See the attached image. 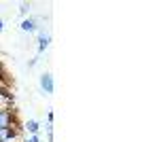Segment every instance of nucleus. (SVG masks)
<instances>
[{
  "label": "nucleus",
  "mask_w": 159,
  "mask_h": 142,
  "mask_svg": "<svg viewBox=\"0 0 159 142\" xmlns=\"http://www.w3.org/2000/svg\"><path fill=\"white\" fill-rule=\"evenodd\" d=\"M28 142H38V140H36V138H30V140H28Z\"/></svg>",
  "instance_id": "nucleus-7"
},
{
  "label": "nucleus",
  "mask_w": 159,
  "mask_h": 142,
  "mask_svg": "<svg viewBox=\"0 0 159 142\" xmlns=\"http://www.w3.org/2000/svg\"><path fill=\"white\" fill-rule=\"evenodd\" d=\"M9 123H11V117H9L7 112H0V130L9 127Z\"/></svg>",
  "instance_id": "nucleus-3"
},
{
  "label": "nucleus",
  "mask_w": 159,
  "mask_h": 142,
  "mask_svg": "<svg viewBox=\"0 0 159 142\" xmlns=\"http://www.w3.org/2000/svg\"><path fill=\"white\" fill-rule=\"evenodd\" d=\"M21 28H24V30H34V21H30V19H28V21L21 24Z\"/></svg>",
  "instance_id": "nucleus-5"
},
{
  "label": "nucleus",
  "mask_w": 159,
  "mask_h": 142,
  "mask_svg": "<svg viewBox=\"0 0 159 142\" xmlns=\"http://www.w3.org/2000/svg\"><path fill=\"white\" fill-rule=\"evenodd\" d=\"M40 85H43V89H45L47 94H51V91H53V81H51V74H45V76L40 79Z\"/></svg>",
  "instance_id": "nucleus-1"
},
{
  "label": "nucleus",
  "mask_w": 159,
  "mask_h": 142,
  "mask_svg": "<svg viewBox=\"0 0 159 142\" xmlns=\"http://www.w3.org/2000/svg\"><path fill=\"white\" fill-rule=\"evenodd\" d=\"M11 138H13L11 127H4V130H0V142H7V140H11Z\"/></svg>",
  "instance_id": "nucleus-2"
},
{
  "label": "nucleus",
  "mask_w": 159,
  "mask_h": 142,
  "mask_svg": "<svg viewBox=\"0 0 159 142\" xmlns=\"http://www.w3.org/2000/svg\"><path fill=\"white\" fill-rule=\"evenodd\" d=\"M47 45H49V38L47 36H40V49H45Z\"/></svg>",
  "instance_id": "nucleus-6"
},
{
  "label": "nucleus",
  "mask_w": 159,
  "mask_h": 142,
  "mask_svg": "<svg viewBox=\"0 0 159 142\" xmlns=\"http://www.w3.org/2000/svg\"><path fill=\"white\" fill-rule=\"evenodd\" d=\"M0 30H2V21H0Z\"/></svg>",
  "instance_id": "nucleus-8"
},
{
  "label": "nucleus",
  "mask_w": 159,
  "mask_h": 142,
  "mask_svg": "<svg viewBox=\"0 0 159 142\" xmlns=\"http://www.w3.org/2000/svg\"><path fill=\"white\" fill-rule=\"evenodd\" d=\"M28 130L32 131V134H34V131H38V123H36V121H30V123H28Z\"/></svg>",
  "instance_id": "nucleus-4"
}]
</instances>
